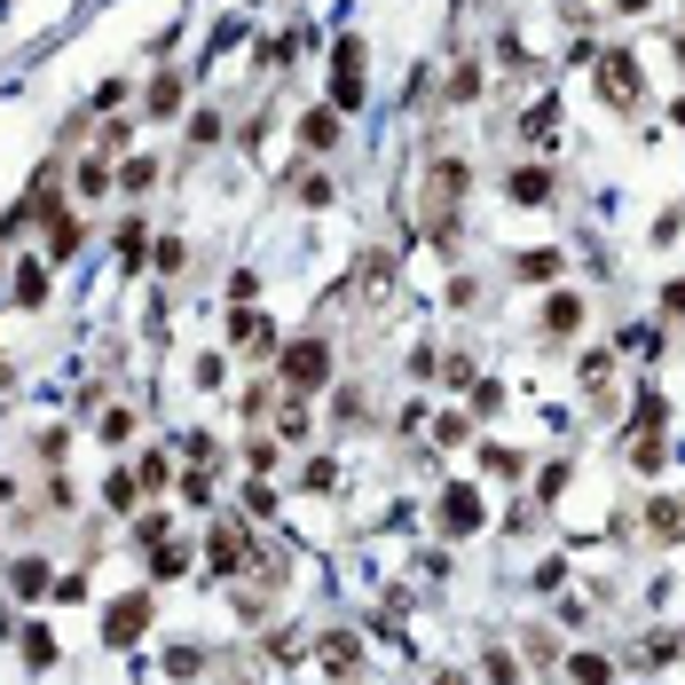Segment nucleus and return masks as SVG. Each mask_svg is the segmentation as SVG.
Returning <instances> with one entry per match:
<instances>
[{"label": "nucleus", "mask_w": 685, "mask_h": 685, "mask_svg": "<svg viewBox=\"0 0 685 685\" xmlns=\"http://www.w3.org/2000/svg\"><path fill=\"white\" fill-rule=\"evenodd\" d=\"M583 315H591V308H583V292H552V300H544V339H575V331H583Z\"/></svg>", "instance_id": "10"}, {"label": "nucleus", "mask_w": 685, "mask_h": 685, "mask_svg": "<svg viewBox=\"0 0 685 685\" xmlns=\"http://www.w3.org/2000/svg\"><path fill=\"white\" fill-rule=\"evenodd\" d=\"M63 442H71L63 425H40V434H32V457H40V465H56V457H63Z\"/></svg>", "instance_id": "34"}, {"label": "nucleus", "mask_w": 685, "mask_h": 685, "mask_svg": "<svg viewBox=\"0 0 685 685\" xmlns=\"http://www.w3.org/2000/svg\"><path fill=\"white\" fill-rule=\"evenodd\" d=\"M521 142H528V150H552V142H560V103H552V95L521 119Z\"/></svg>", "instance_id": "15"}, {"label": "nucleus", "mask_w": 685, "mask_h": 685, "mask_svg": "<svg viewBox=\"0 0 685 685\" xmlns=\"http://www.w3.org/2000/svg\"><path fill=\"white\" fill-rule=\"evenodd\" d=\"M473 95H481V63H473V56H457V63H450V79H442V103H473Z\"/></svg>", "instance_id": "19"}, {"label": "nucleus", "mask_w": 685, "mask_h": 685, "mask_svg": "<svg viewBox=\"0 0 685 685\" xmlns=\"http://www.w3.org/2000/svg\"><path fill=\"white\" fill-rule=\"evenodd\" d=\"M9 591H17V598H40V591H56V575H48V560H40V552H24V560L9 567Z\"/></svg>", "instance_id": "16"}, {"label": "nucleus", "mask_w": 685, "mask_h": 685, "mask_svg": "<svg viewBox=\"0 0 685 685\" xmlns=\"http://www.w3.org/2000/svg\"><path fill=\"white\" fill-rule=\"evenodd\" d=\"M434 521H442V536H473V528H481V496H473V488H442V512H434Z\"/></svg>", "instance_id": "9"}, {"label": "nucleus", "mask_w": 685, "mask_h": 685, "mask_svg": "<svg viewBox=\"0 0 685 685\" xmlns=\"http://www.w3.org/2000/svg\"><path fill=\"white\" fill-rule=\"evenodd\" d=\"M150 575H158V583H182V575H190V552H182V544H158Z\"/></svg>", "instance_id": "31"}, {"label": "nucleus", "mask_w": 685, "mask_h": 685, "mask_svg": "<svg viewBox=\"0 0 685 685\" xmlns=\"http://www.w3.org/2000/svg\"><path fill=\"white\" fill-rule=\"evenodd\" d=\"M190 142L205 150V142H221V111H198V127H190Z\"/></svg>", "instance_id": "44"}, {"label": "nucleus", "mask_w": 685, "mask_h": 685, "mask_svg": "<svg viewBox=\"0 0 685 685\" xmlns=\"http://www.w3.org/2000/svg\"><path fill=\"white\" fill-rule=\"evenodd\" d=\"M323 662H331V677H355V662H363V654H355V638H347V631H331V638H323Z\"/></svg>", "instance_id": "27"}, {"label": "nucleus", "mask_w": 685, "mask_h": 685, "mask_svg": "<svg viewBox=\"0 0 685 685\" xmlns=\"http://www.w3.org/2000/svg\"><path fill=\"white\" fill-rule=\"evenodd\" d=\"M165 528H174L165 512H142V521H134V536H142V544H165Z\"/></svg>", "instance_id": "42"}, {"label": "nucleus", "mask_w": 685, "mask_h": 685, "mask_svg": "<svg viewBox=\"0 0 685 685\" xmlns=\"http://www.w3.org/2000/svg\"><path fill=\"white\" fill-rule=\"evenodd\" d=\"M481 669H488V685H521V662H512L504 646H488V662H481Z\"/></svg>", "instance_id": "35"}, {"label": "nucleus", "mask_w": 685, "mask_h": 685, "mask_svg": "<svg viewBox=\"0 0 685 685\" xmlns=\"http://www.w3.org/2000/svg\"><path fill=\"white\" fill-rule=\"evenodd\" d=\"M560 269H567V252H552V244H528V252H512V269H504V276H512V284H552Z\"/></svg>", "instance_id": "8"}, {"label": "nucleus", "mask_w": 685, "mask_h": 685, "mask_svg": "<svg viewBox=\"0 0 685 685\" xmlns=\"http://www.w3.org/2000/svg\"><path fill=\"white\" fill-rule=\"evenodd\" d=\"M662 315H669V323H685V276H677V284H662Z\"/></svg>", "instance_id": "46"}, {"label": "nucleus", "mask_w": 685, "mask_h": 685, "mask_svg": "<svg viewBox=\"0 0 685 685\" xmlns=\"http://www.w3.org/2000/svg\"><path fill=\"white\" fill-rule=\"evenodd\" d=\"M615 9H623V17H646V9H654V0H615Z\"/></svg>", "instance_id": "47"}, {"label": "nucleus", "mask_w": 685, "mask_h": 685, "mask_svg": "<svg viewBox=\"0 0 685 685\" xmlns=\"http://www.w3.org/2000/svg\"><path fill=\"white\" fill-rule=\"evenodd\" d=\"M425 190H434V205H465V190H473L465 158H434V174H425Z\"/></svg>", "instance_id": "11"}, {"label": "nucleus", "mask_w": 685, "mask_h": 685, "mask_svg": "<svg viewBox=\"0 0 685 685\" xmlns=\"http://www.w3.org/2000/svg\"><path fill=\"white\" fill-rule=\"evenodd\" d=\"M481 473H496V481H521V473H528V457H521V450H504V442H481Z\"/></svg>", "instance_id": "21"}, {"label": "nucleus", "mask_w": 685, "mask_h": 685, "mask_svg": "<svg viewBox=\"0 0 685 685\" xmlns=\"http://www.w3.org/2000/svg\"><path fill=\"white\" fill-rule=\"evenodd\" d=\"M244 512H252V521H269V512H276V488L252 481V488H244Z\"/></svg>", "instance_id": "37"}, {"label": "nucleus", "mask_w": 685, "mask_h": 685, "mask_svg": "<svg viewBox=\"0 0 685 685\" xmlns=\"http://www.w3.org/2000/svg\"><path fill=\"white\" fill-rule=\"evenodd\" d=\"M646 528H654L662 544H669V536H685V512H677V496H654V504H646Z\"/></svg>", "instance_id": "24"}, {"label": "nucleus", "mask_w": 685, "mask_h": 685, "mask_svg": "<svg viewBox=\"0 0 685 685\" xmlns=\"http://www.w3.org/2000/svg\"><path fill=\"white\" fill-rule=\"evenodd\" d=\"M119 269H127V276H142V269H150V229H142V221H127V229H119Z\"/></svg>", "instance_id": "20"}, {"label": "nucleus", "mask_w": 685, "mask_h": 685, "mask_svg": "<svg viewBox=\"0 0 685 685\" xmlns=\"http://www.w3.org/2000/svg\"><path fill=\"white\" fill-rule=\"evenodd\" d=\"M182 457L205 473V465H221V442H213V434H182Z\"/></svg>", "instance_id": "32"}, {"label": "nucleus", "mask_w": 685, "mask_h": 685, "mask_svg": "<svg viewBox=\"0 0 685 685\" xmlns=\"http://www.w3.org/2000/svg\"><path fill=\"white\" fill-rule=\"evenodd\" d=\"M111 174H119V165L95 150V158H79V198H111Z\"/></svg>", "instance_id": "23"}, {"label": "nucleus", "mask_w": 685, "mask_h": 685, "mask_svg": "<svg viewBox=\"0 0 685 685\" xmlns=\"http://www.w3.org/2000/svg\"><path fill=\"white\" fill-rule=\"evenodd\" d=\"M567 685H615V662L607 654H567Z\"/></svg>", "instance_id": "22"}, {"label": "nucleus", "mask_w": 685, "mask_h": 685, "mask_svg": "<svg viewBox=\"0 0 685 685\" xmlns=\"http://www.w3.org/2000/svg\"><path fill=\"white\" fill-rule=\"evenodd\" d=\"M677 127H685V103H677Z\"/></svg>", "instance_id": "50"}, {"label": "nucleus", "mask_w": 685, "mask_h": 685, "mask_svg": "<svg viewBox=\"0 0 685 685\" xmlns=\"http://www.w3.org/2000/svg\"><path fill=\"white\" fill-rule=\"evenodd\" d=\"M598 95H607L615 111H638L646 103V79H638V63L615 48V56H598Z\"/></svg>", "instance_id": "4"}, {"label": "nucleus", "mask_w": 685, "mask_h": 685, "mask_svg": "<svg viewBox=\"0 0 685 685\" xmlns=\"http://www.w3.org/2000/svg\"><path fill=\"white\" fill-rule=\"evenodd\" d=\"M150 269H158V276H182V269H190V244H182V236H158V244H150Z\"/></svg>", "instance_id": "25"}, {"label": "nucleus", "mask_w": 685, "mask_h": 685, "mask_svg": "<svg viewBox=\"0 0 685 685\" xmlns=\"http://www.w3.org/2000/svg\"><path fill=\"white\" fill-rule=\"evenodd\" d=\"M134 496H142V481H134V473H111V481H103V504L119 512V521L134 512Z\"/></svg>", "instance_id": "29"}, {"label": "nucleus", "mask_w": 685, "mask_h": 685, "mask_svg": "<svg viewBox=\"0 0 685 685\" xmlns=\"http://www.w3.org/2000/svg\"><path fill=\"white\" fill-rule=\"evenodd\" d=\"M504 198H512V205H552V174H544V165H512V174H504Z\"/></svg>", "instance_id": "12"}, {"label": "nucleus", "mask_w": 685, "mask_h": 685, "mask_svg": "<svg viewBox=\"0 0 685 685\" xmlns=\"http://www.w3.org/2000/svg\"><path fill=\"white\" fill-rule=\"evenodd\" d=\"M276 379H284V394H323L331 386V339L323 331L284 339V347H276Z\"/></svg>", "instance_id": "1"}, {"label": "nucleus", "mask_w": 685, "mask_h": 685, "mask_svg": "<svg viewBox=\"0 0 685 685\" xmlns=\"http://www.w3.org/2000/svg\"><path fill=\"white\" fill-rule=\"evenodd\" d=\"M229 347H236V355H269V363H276L284 339H276V323H269L261 308L244 300V308H229Z\"/></svg>", "instance_id": "3"}, {"label": "nucleus", "mask_w": 685, "mask_h": 685, "mask_svg": "<svg viewBox=\"0 0 685 685\" xmlns=\"http://www.w3.org/2000/svg\"><path fill=\"white\" fill-rule=\"evenodd\" d=\"M229 300H236V308H244V300H261V276H252V269H236V276H229Z\"/></svg>", "instance_id": "43"}, {"label": "nucleus", "mask_w": 685, "mask_h": 685, "mask_svg": "<svg viewBox=\"0 0 685 685\" xmlns=\"http://www.w3.org/2000/svg\"><path fill=\"white\" fill-rule=\"evenodd\" d=\"M528 662H536V669H552V662H560V646H552V631H528Z\"/></svg>", "instance_id": "41"}, {"label": "nucleus", "mask_w": 685, "mask_h": 685, "mask_svg": "<svg viewBox=\"0 0 685 685\" xmlns=\"http://www.w3.org/2000/svg\"><path fill=\"white\" fill-rule=\"evenodd\" d=\"M465 434H473V417H457V410H450V417H434V442H442V450H457Z\"/></svg>", "instance_id": "36"}, {"label": "nucleus", "mask_w": 685, "mask_h": 685, "mask_svg": "<svg viewBox=\"0 0 685 685\" xmlns=\"http://www.w3.org/2000/svg\"><path fill=\"white\" fill-rule=\"evenodd\" d=\"M292 198H300V205H315V213H323V205H331V198H339V182H331V174H323V165H300V174H292Z\"/></svg>", "instance_id": "17"}, {"label": "nucleus", "mask_w": 685, "mask_h": 685, "mask_svg": "<svg viewBox=\"0 0 685 685\" xmlns=\"http://www.w3.org/2000/svg\"><path fill=\"white\" fill-rule=\"evenodd\" d=\"M142 631H150V591H127L103 607V646H134Z\"/></svg>", "instance_id": "5"}, {"label": "nucleus", "mask_w": 685, "mask_h": 685, "mask_svg": "<svg viewBox=\"0 0 685 685\" xmlns=\"http://www.w3.org/2000/svg\"><path fill=\"white\" fill-rule=\"evenodd\" d=\"M205 560H213V575H236V560H244V521H221L213 544H205Z\"/></svg>", "instance_id": "13"}, {"label": "nucleus", "mask_w": 685, "mask_h": 685, "mask_svg": "<svg viewBox=\"0 0 685 685\" xmlns=\"http://www.w3.org/2000/svg\"><path fill=\"white\" fill-rule=\"evenodd\" d=\"M17 646H24V669H56V638H48L40 623H24V638H17Z\"/></svg>", "instance_id": "26"}, {"label": "nucleus", "mask_w": 685, "mask_h": 685, "mask_svg": "<svg viewBox=\"0 0 685 685\" xmlns=\"http://www.w3.org/2000/svg\"><path fill=\"white\" fill-rule=\"evenodd\" d=\"M504 410V386H473V417H496Z\"/></svg>", "instance_id": "45"}, {"label": "nucleus", "mask_w": 685, "mask_h": 685, "mask_svg": "<svg viewBox=\"0 0 685 685\" xmlns=\"http://www.w3.org/2000/svg\"><path fill=\"white\" fill-rule=\"evenodd\" d=\"M127 142H134V127H127V119H111V127H103V134H95V150H103V158H119V150H127Z\"/></svg>", "instance_id": "38"}, {"label": "nucleus", "mask_w": 685, "mask_h": 685, "mask_svg": "<svg viewBox=\"0 0 685 685\" xmlns=\"http://www.w3.org/2000/svg\"><path fill=\"white\" fill-rule=\"evenodd\" d=\"M292 134H300V150H315V158H323V150H339V134H347V127H339V111H331V103H308Z\"/></svg>", "instance_id": "7"}, {"label": "nucleus", "mask_w": 685, "mask_h": 685, "mask_svg": "<svg viewBox=\"0 0 685 685\" xmlns=\"http://www.w3.org/2000/svg\"><path fill=\"white\" fill-rule=\"evenodd\" d=\"M363 103V40L347 32L331 48V111H355Z\"/></svg>", "instance_id": "2"}, {"label": "nucleus", "mask_w": 685, "mask_h": 685, "mask_svg": "<svg viewBox=\"0 0 685 685\" xmlns=\"http://www.w3.org/2000/svg\"><path fill=\"white\" fill-rule=\"evenodd\" d=\"M9 386H17V371H9V355H0V394H9Z\"/></svg>", "instance_id": "49"}, {"label": "nucleus", "mask_w": 685, "mask_h": 685, "mask_svg": "<svg viewBox=\"0 0 685 685\" xmlns=\"http://www.w3.org/2000/svg\"><path fill=\"white\" fill-rule=\"evenodd\" d=\"M165 669H174V677H198V669H205V654H198V646H174V654H165Z\"/></svg>", "instance_id": "39"}, {"label": "nucleus", "mask_w": 685, "mask_h": 685, "mask_svg": "<svg viewBox=\"0 0 685 685\" xmlns=\"http://www.w3.org/2000/svg\"><path fill=\"white\" fill-rule=\"evenodd\" d=\"M244 465H252V481L276 473V442H269V434H252V442H244Z\"/></svg>", "instance_id": "33"}, {"label": "nucleus", "mask_w": 685, "mask_h": 685, "mask_svg": "<svg viewBox=\"0 0 685 685\" xmlns=\"http://www.w3.org/2000/svg\"><path fill=\"white\" fill-rule=\"evenodd\" d=\"M150 182H158V165H150V158H127L119 174H111V190H127V198H142Z\"/></svg>", "instance_id": "28"}, {"label": "nucleus", "mask_w": 685, "mask_h": 685, "mask_svg": "<svg viewBox=\"0 0 685 685\" xmlns=\"http://www.w3.org/2000/svg\"><path fill=\"white\" fill-rule=\"evenodd\" d=\"M79 244H88V221H79V213H48V252H40V261L63 269V261H79Z\"/></svg>", "instance_id": "6"}, {"label": "nucleus", "mask_w": 685, "mask_h": 685, "mask_svg": "<svg viewBox=\"0 0 685 685\" xmlns=\"http://www.w3.org/2000/svg\"><path fill=\"white\" fill-rule=\"evenodd\" d=\"M434 685H465V669H434Z\"/></svg>", "instance_id": "48"}, {"label": "nucleus", "mask_w": 685, "mask_h": 685, "mask_svg": "<svg viewBox=\"0 0 685 685\" xmlns=\"http://www.w3.org/2000/svg\"><path fill=\"white\" fill-rule=\"evenodd\" d=\"M182 504H190V512L213 504V481H205V473H182Z\"/></svg>", "instance_id": "40"}, {"label": "nucleus", "mask_w": 685, "mask_h": 685, "mask_svg": "<svg viewBox=\"0 0 685 685\" xmlns=\"http://www.w3.org/2000/svg\"><path fill=\"white\" fill-rule=\"evenodd\" d=\"M142 111H150V119H174V111H182V71H174V63H165V71L150 79V95H142Z\"/></svg>", "instance_id": "14"}, {"label": "nucleus", "mask_w": 685, "mask_h": 685, "mask_svg": "<svg viewBox=\"0 0 685 685\" xmlns=\"http://www.w3.org/2000/svg\"><path fill=\"white\" fill-rule=\"evenodd\" d=\"M134 434H142V417H134V410H103V442H111V450H127Z\"/></svg>", "instance_id": "30"}, {"label": "nucleus", "mask_w": 685, "mask_h": 685, "mask_svg": "<svg viewBox=\"0 0 685 685\" xmlns=\"http://www.w3.org/2000/svg\"><path fill=\"white\" fill-rule=\"evenodd\" d=\"M17 308H24V315L48 308V261H24V269H17Z\"/></svg>", "instance_id": "18"}]
</instances>
